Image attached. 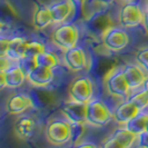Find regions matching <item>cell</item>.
I'll return each mask as SVG.
<instances>
[{
    "label": "cell",
    "mask_w": 148,
    "mask_h": 148,
    "mask_svg": "<svg viewBox=\"0 0 148 148\" xmlns=\"http://www.w3.org/2000/svg\"><path fill=\"white\" fill-rule=\"evenodd\" d=\"M114 115L110 109L107 107L100 99H91L87 103V123L97 127H103L107 125Z\"/></svg>",
    "instance_id": "1"
},
{
    "label": "cell",
    "mask_w": 148,
    "mask_h": 148,
    "mask_svg": "<svg viewBox=\"0 0 148 148\" xmlns=\"http://www.w3.org/2000/svg\"><path fill=\"white\" fill-rule=\"evenodd\" d=\"M46 137L53 145H64L71 140V123L68 120H51L46 127Z\"/></svg>",
    "instance_id": "2"
},
{
    "label": "cell",
    "mask_w": 148,
    "mask_h": 148,
    "mask_svg": "<svg viewBox=\"0 0 148 148\" xmlns=\"http://www.w3.org/2000/svg\"><path fill=\"white\" fill-rule=\"evenodd\" d=\"M79 38L78 28L73 23H62L52 32V41L61 49L66 50L77 45Z\"/></svg>",
    "instance_id": "3"
},
{
    "label": "cell",
    "mask_w": 148,
    "mask_h": 148,
    "mask_svg": "<svg viewBox=\"0 0 148 148\" xmlns=\"http://www.w3.org/2000/svg\"><path fill=\"white\" fill-rule=\"evenodd\" d=\"M105 86L108 94L115 97H126L129 92V86L124 76L123 69L112 68L105 77Z\"/></svg>",
    "instance_id": "4"
},
{
    "label": "cell",
    "mask_w": 148,
    "mask_h": 148,
    "mask_svg": "<svg viewBox=\"0 0 148 148\" xmlns=\"http://www.w3.org/2000/svg\"><path fill=\"white\" fill-rule=\"evenodd\" d=\"M94 96V85L88 77H78L69 87V97L71 100L88 103Z\"/></svg>",
    "instance_id": "5"
},
{
    "label": "cell",
    "mask_w": 148,
    "mask_h": 148,
    "mask_svg": "<svg viewBox=\"0 0 148 148\" xmlns=\"http://www.w3.org/2000/svg\"><path fill=\"white\" fill-rule=\"evenodd\" d=\"M103 42L108 50L117 52L126 48L127 45L129 44V37L124 29L110 27L104 32Z\"/></svg>",
    "instance_id": "6"
},
{
    "label": "cell",
    "mask_w": 148,
    "mask_h": 148,
    "mask_svg": "<svg viewBox=\"0 0 148 148\" xmlns=\"http://www.w3.org/2000/svg\"><path fill=\"white\" fill-rule=\"evenodd\" d=\"M119 23L124 28H134L143 22L144 14L137 3L128 2L119 10Z\"/></svg>",
    "instance_id": "7"
},
{
    "label": "cell",
    "mask_w": 148,
    "mask_h": 148,
    "mask_svg": "<svg viewBox=\"0 0 148 148\" xmlns=\"http://www.w3.org/2000/svg\"><path fill=\"white\" fill-rule=\"evenodd\" d=\"M64 62L71 71H82L87 67V56L80 47L75 46L64 52Z\"/></svg>",
    "instance_id": "8"
},
{
    "label": "cell",
    "mask_w": 148,
    "mask_h": 148,
    "mask_svg": "<svg viewBox=\"0 0 148 148\" xmlns=\"http://www.w3.org/2000/svg\"><path fill=\"white\" fill-rule=\"evenodd\" d=\"M136 140L137 135L129 132L125 127L121 129H117L103 146L107 148H128L132 147Z\"/></svg>",
    "instance_id": "9"
},
{
    "label": "cell",
    "mask_w": 148,
    "mask_h": 148,
    "mask_svg": "<svg viewBox=\"0 0 148 148\" xmlns=\"http://www.w3.org/2000/svg\"><path fill=\"white\" fill-rule=\"evenodd\" d=\"M62 112L70 123H87V103L70 99L64 105Z\"/></svg>",
    "instance_id": "10"
},
{
    "label": "cell",
    "mask_w": 148,
    "mask_h": 148,
    "mask_svg": "<svg viewBox=\"0 0 148 148\" xmlns=\"http://www.w3.org/2000/svg\"><path fill=\"white\" fill-rule=\"evenodd\" d=\"M53 71L51 68L36 66L27 74V80L36 87H46L53 82Z\"/></svg>",
    "instance_id": "11"
},
{
    "label": "cell",
    "mask_w": 148,
    "mask_h": 148,
    "mask_svg": "<svg viewBox=\"0 0 148 148\" xmlns=\"http://www.w3.org/2000/svg\"><path fill=\"white\" fill-rule=\"evenodd\" d=\"M123 73L130 89L140 87L146 80V74H145L146 71L139 65H134V64L126 65L123 68Z\"/></svg>",
    "instance_id": "12"
},
{
    "label": "cell",
    "mask_w": 148,
    "mask_h": 148,
    "mask_svg": "<svg viewBox=\"0 0 148 148\" xmlns=\"http://www.w3.org/2000/svg\"><path fill=\"white\" fill-rule=\"evenodd\" d=\"M48 8L50 10L52 20L55 23L65 22L68 19V17L74 14V8L69 0H61L58 2H53L49 5Z\"/></svg>",
    "instance_id": "13"
},
{
    "label": "cell",
    "mask_w": 148,
    "mask_h": 148,
    "mask_svg": "<svg viewBox=\"0 0 148 148\" xmlns=\"http://www.w3.org/2000/svg\"><path fill=\"white\" fill-rule=\"evenodd\" d=\"M1 74L5 77L6 87L8 88H18L22 86L27 78V74L21 66H10L6 70H1Z\"/></svg>",
    "instance_id": "14"
},
{
    "label": "cell",
    "mask_w": 148,
    "mask_h": 148,
    "mask_svg": "<svg viewBox=\"0 0 148 148\" xmlns=\"http://www.w3.org/2000/svg\"><path fill=\"white\" fill-rule=\"evenodd\" d=\"M31 105L32 101L30 100L29 97L22 94H15L8 99L6 104V110L11 115H19L27 110Z\"/></svg>",
    "instance_id": "15"
},
{
    "label": "cell",
    "mask_w": 148,
    "mask_h": 148,
    "mask_svg": "<svg viewBox=\"0 0 148 148\" xmlns=\"http://www.w3.org/2000/svg\"><path fill=\"white\" fill-rule=\"evenodd\" d=\"M140 110L134 104L129 103L128 100L124 101L119 105L114 112V119L118 123L125 125L127 121H129L132 118H134L137 114H139Z\"/></svg>",
    "instance_id": "16"
},
{
    "label": "cell",
    "mask_w": 148,
    "mask_h": 148,
    "mask_svg": "<svg viewBox=\"0 0 148 148\" xmlns=\"http://www.w3.org/2000/svg\"><path fill=\"white\" fill-rule=\"evenodd\" d=\"M27 44H28V41L23 37H14L9 39L6 55L11 60L20 61L25 57V51H26Z\"/></svg>",
    "instance_id": "17"
},
{
    "label": "cell",
    "mask_w": 148,
    "mask_h": 148,
    "mask_svg": "<svg viewBox=\"0 0 148 148\" xmlns=\"http://www.w3.org/2000/svg\"><path fill=\"white\" fill-rule=\"evenodd\" d=\"M87 26H88V29L90 31H92L94 34H101V35H104L106 30L112 27L110 18L106 14H95V15H92L88 19Z\"/></svg>",
    "instance_id": "18"
},
{
    "label": "cell",
    "mask_w": 148,
    "mask_h": 148,
    "mask_svg": "<svg viewBox=\"0 0 148 148\" xmlns=\"http://www.w3.org/2000/svg\"><path fill=\"white\" fill-rule=\"evenodd\" d=\"M36 128H37V125H36L35 119L28 117V116H25L16 121L15 132L17 136L20 137L21 139H27L34 135Z\"/></svg>",
    "instance_id": "19"
},
{
    "label": "cell",
    "mask_w": 148,
    "mask_h": 148,
    "mask_svg": "<svg viewBox=\"0 0 148 148\" xmlns=\"http://www.w3.org/2000/svg\"><path fill=\"white\" fill-rule=\"evenodd\" d=\"M52 20L51 14L49 8L46 6H38L32 16V25L37 30H42L51 25Z\"/></svg>",
    "instance_id": "20"
},
{
    "label": "cell",
    "mask_w": 148,
    "mask_h": 148,
    "mask_svg": "<svg viewBox=\"0 0 148 148\" xmlns=\"http://www.w3.org/2000/svg\"><path fill=\"white\" fill-rule=\"evenodd\" d=\"M148 125V112H139L134 118L125 124V127L129 132H132L135 135H139L147 129Z\"/></svg>",
    "instance_id": "21"
},
{
    "label": "cell",
    "mask_w": 148,
    "mask_h": 148,
    "mask_svg": "<svg viewBox=\"0 0 148 148\" xmlns=\"http://www.w3.org/2000/svg\"><path fill=\"white\" fill-rule=\"evenodd\" d=\"M35 60H36L37 66L47 67V68H51V69L56 68V67L59 65L58 57L55 53L47 51V50H45L40 55H38L37 57L35 58Z\"/></svg>",
    "instance_id": "22"
},
{
    "label": "cell",
    "mask_w": 148,
    "mask_h": 148,
    "mask_svg": "<svg viewBox=\"0 0 148 148\" xmlns=\"http://www.w3.org/2000/svg\"><path fill=\"white\" fill-rule=\"evenodd\" d=\"M128 101L135 105L139 110L145 109L148 106V91L143 89L141 91L133 94L132 96L128 97Z\"/></svg>",
    "instance_id": "23"
},
{
    "label": "cell",
    "mask_w": 148,
    "mask_h": 148,
    "mask_svg": "<svg viewBox=\"0 0 148 148\" xmlns=\"http://www.w3.org/2000/svg\"><path fill=\"white\" fill-rule=\"evenodd\" d=\"M46 50L45 45L39 42V41H28L26 51H25V57H30V58H36L38 55Z\"/></svg>",
    "instance_id": "24"
},
{
    "label": "cell",
    "mask_w": 148,
    "mask_h": 148,
    "mask_svg": "<svg viewBox=\"0 0 148 148\" xmlns=\"http://www.w3.org/2000/svg\"><path fill=\"white\" fill-rule=\"evenodd\" d=\"M136 61L148 74V48H143L136 53Z\"/></svg>",
    "instance_id": "25"
},
{
    "label": "cell",
    "mask_w": 148,
    "mask_h": 148,
    "mask_svg": "<svg viewBox=\"0 0 148 148\" xmlns=\"http://www.w3.org/2000/svg\"><path fill=\"white\" fill-rule=\"evenodd\" d=\"M84 134L82 123H71V139L79 140Z\"/></svg>",
    "instance_id": "26"
},
{
    "label": "cell",
    "mask_w": 148,
    "mask_h": 148,
    "mask_svg": "<svg viewBox=\"0 0 148 148\" xmlns=\"http://www.w3.org/2000/svg\"><path fill=\"white\" fill-rule=\"evenodd\" d=\"M21 68L25 70L26 74H28L30 70H32L35 67L37 66L35 58H30V57H23L21 60Z\"/></svg>",
    "instance_id": "27"
},
{
    "label": "cell",
    "mask_w": 148,
    "mask_h": 148,
    "mask_svg": "<svg viewBox=\"0 0 148 148\" xmlns=\"http://www.w3.org/2000/svg\"><path fill=\"white\" fill-rule=\"evenodd\" d=\"M69 1H70V3L73 5L75 16L82 15L84 9H85V3H86V0H69Z\"/></svg>",
    "instance_id": "28"
},
{
    "label": "cell",
    "mask_w": 148,
    "mask_h": 148,
    "mask_svg": "<svg viewBox=\"0 0 148 148\" xmlns=\"http://www.w3.org/2000/svg\"><path fill=\"white\" fill-rule=\"evenodd\" d=\"M137 141H138V146L139 147H146L148 148V132L145 130L141 134L137 136Z\"/></svg>",
    "instance_id": "29"
},
{
    "label": "cell",
    "mask_w": 148,
    "mask_h": 148,
    "mask_svg": "<svg viewBox=\"0 0 148 148\" xmlns=\"http://www.w3.org/2000/svg\"><path fill=\"white\" fill-rule=\"evenodd\" d=\"M0 44H1V56H2V55H6V51H7V48H8V44H9V39L2 38L1 41H0Z\"/></svg>",
    "instance_id": "30"
},
{
    "label": "cell",
    "mask_w": 148,
    "mask_h": 148,
    "mask_svg": "<svg viewBox=\"0 0 148 148\" xmlns=\"http://www.w3.org/2000/svg\"><path fill=\"white\" fill-rule=\"evenodd\" d=\"M143 25H144V28L148 32V9L147 11L144 14V18H143Z\"/></svg>",
    "instance_id": "31"
},
{
    "label": "cell",
    "mask_w": 148,
    "mask_h": 148,
    "mask_svg": "<svg viewBox=\"0 0 148 148\" xmlns=\"http://www.w3.org/2000/svg\"><path fill=\"white\" fill-rule=\"evenodd\" d=\"M77 146L78 147H96L94 144H91V143H79V144H77Z\"/></svg>",
    "instance_id": "32"
},
{
    "label": "cell",
    "mask_w": 148,
    "mask_h": 148,
    "mask_svg": "<svg viewBox=\"0 0 148 148\" xmlns=\"http://www.w3.org/2000/svg\"><path fill=\"white\" fill-rule=\"evenodd\" d=\"M95 1L97 3H100V5H110L115 0H95Z\"/></svg>",
    "instance_id": "33"
},
{
    "label": "cell",
    "mask_w": 148,
    "mask_h": 148,
    "mask_svg": "<svg viewBox=\"0 0 148 148\" xmlns=\"http://www.w3.org/2000/svg\"><path fill=\"white\" fill-rule=\"evenodd\" d=\"M0 86L2 87V88H5L6 87V82H5V77H3V75L0 73Z\"/></svg>",
    "instance_id": "34"
},
{
    "label": "cell",
    "mask_w": 148,
    "mask_h": 148,
    "mask_svg": "<svg viewBox=\"0 0 148 148\" xmlns=\"http://www.w3.org/2000/svg\"><path fill=\"white\" fill-rule=\"evenodd\" d=\"M143 86H144V89H145L146 91H148V78H146V80L144 82Z\"/></svg>",
    "instance_id": "35"
},
{
    "label": "cell",
    "mask_w": 148,
    "mask_h": 148,
    "mask_svg": "<svg viewBox=\"0 0 148 148\" xmlns=\"http://www.w3.org/2000/svg\"><path fill=\"white\" fill-rule=\"evenodd\" d=\"M146 6H147V9H148V0H146Z\"/></svg>",
    "instance_id": "36"
},
{
    "label": "cell",
    "mask_w": 148,
    "mask_h": 148,
    "mask_svg": "<svg viewBox=\"0 0 148 148\" xmlns=\"http://www.w3.org/2000/svg\"><path fill=\"white\" fill-rule=\"evenodd\" d=\"M146 130H147V132H148V125H147V129H146Z\"/></svg>",
    "instance_id": "37"
},
{
    "label": "cell",
    "mask_w": 148,
    "mask_h": 148,
    "mask_svg": "<svg viewBox=\"0 0 148 148\" xmlns=\"http://www.w3.org/2000/svg\"><path fill=\"white\" fill-rule=\"evenodd\" d=\"M127 1H133V0H127Z\"/></svg>",
    "instance_id": "38"
}]
</instances>
